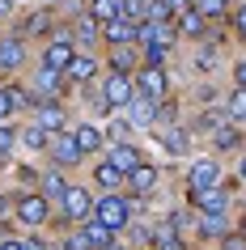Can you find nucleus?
Listing matches in <instances>:
<instances>
[{
  "instance_id": "nucleus-1",
  "label": "nucleus",
  "mask_w": 246,
  "mask_h": 250,
  "mask_svg": "<svg viewBox=\"0 0 246 250\" xmlns=\"http://www.w3.org/2000/svg\"><path fill=\"white\" fill-rule=\"evenodd\" d=\"M93 216H98L102 225H111V229H123L132 212H128V199H119V195H102L98 204H93Z\"/></svg>"
},
{
  "instance_id": "nucleus-2",
  "label": "nucleus",
  "mask_w": 246,
  "mask_h": 250,
  "mask_svg": "<svg viewBox=\"0 0 246 250\" xmlns=\"http://www.w3.org/2000/svg\"><path fill=\"white\" fill-rule=\"evenodd\" d=\"M47 153H51V161L55 166H77L81 161V148H77V140H72V132H55L51 140H47Z\"/></svg>"
},
{
  "instance_id": "nucleus-3",
  "label": "nucleus",
  "mask_w": 246,
  "mask_h": 250,
  "mask_svg": "<svg viewBox=\"0 0 246 250\" xmlns=\"http://www.w3.org/2000/svg\"><path fill=\"white\" fill-rule=\"evenodd\" d=\"M136 89H140L144 98L161 102V98H166V72H161L157 64H144L140 72H136Z\"/></svg>"
},
{
  "instance_id": "nucleus-4",
  "label": "nucleus",
  "mask_w": 246,
  "mask_h": 250,
  "mask_svg": "<svg viewBox=\"0 0 246 250\" xmlns=\"http://www.w3.org/2000/svg\"><path fill=\"white\" fill-rule=\"evenodd\" d=\"M60 199H64V216H68V221H85V216L93 212L89 191H81V187H68V191H64Z\"/></svg>"
},
{
  "instance_id": "nucleus-5",
  "label": "nucleus",
  "mask_w": 246,
  "mask_h": 250,
  "mask_svg": "<svg viewBox=\"0 0 246 250\" xmlns=\"http://www.w3.org/2000/svg\"><path fill=\"white\" fill-rule=\"evenodd\" d=\"M132 93H136V85L128 81V72H111V81H106V89H102L106 106H128Z\"/></svg>"
},
{
  "instance_id": "nucleus-6",
  "label": "nucleus",
  "mask_w": 246,
  "mask_h": 250,
  "mask_svg": "<svg viewBox=\"0 0 246 250\" xmlns=\"http://www.w3.org/2000/svg\"><path fill=\"white\" fill-rule=\"evenodd\" d=\"M102 34H106V42H111V47H123V42H136V21L119 13V17H111V21L102 26Z\"/></svg>"
},
{
  "instance_id": "nucleus-7",
  "label": "nucleus",
  "mask_w": 246,
  "mask_h": 250,
  "mask_svg": "<svg viewBox=\"0 0 246 250\" xmlns=\"http://www.w3.org/2000/svg\"><path fill=\"white\" fill-rule=\"evenodd\" d=\"M191 204L200 212H225V204H229V195H225V187H204V191H191Z\"/></svg>"
},
{
  "instance_id": "nucleus-8",
  "label": "nucleus",
  "mask_w": 246,
  "mask_h": 250,
  "mask_svg": "<svg viewBox=\"0 0 246 250\" xmlns=\"http://www.w3.org/2000/svg\"><path fill=\"white\" fill-rule=\"evenodd\" d=\"M34 123H39L43 132H64V127H68L64 110H60L55 102H39V106H34Z\"/></svg>"
},
{
  "instance_id": "nucleus-9",
  "label": "nucleus",
  "mask_w": 246,
  "mask_h": 250,
  "mask_svg": "<svg viewBox=\"0 0 246 250\" xmlns=\"http://www.w3.org/2000/svg\"><path fill=\"white\" fill-rule=\"evenodd\" d=\"M17 216L26 225H43L47 221V195H22L17 199Z\"/></svg>"
},
{
  "instance_id": "nucleus-10",
  "label": "nucleus",
  "mask_w": 246,
  "mask_h": 250,
  "mask_svg": "<svg viewBox=\"0 0 246 250\" xmlns=\"http://www.w3.org/2000/svg\"><path fill=\"white\" fill-rule=\"evenodd\" d=\"M128 115H132L128 127H149V123H153V98H144V93L136 89L132 102H128Z\"/></svg>"
},
{
  "instance_id": "nucleus-11",
  "label": "nucleus",
  "mask_w": 246,
  "mask_h": 250,
  "mask_svg": "<svg viewBox=\"0 0 246 250\" xmlns=\"http://www.w3.org/2000/svg\"><path fill=\"white\" fill-rule=\"evenodd\" d=\"M106 161H111V166H115V170L119 174H123V178H128V174L132 170H136V166H140V153H136V148H132V145H115V148H111V157H106Z\"/></svg>"
},
{
  "instance_id": "nucleus-12",
  "label": "nucleus",
  "mask_w": 246,
  "mask_h": 250,
  "mask_svg": "<svg viewBox=\"0 0 246 250\" xmlns=\"http://www.w3.org/2000/svg\"><path fill=\"white\" fill-rule=\"evenodd\" d=\"M72 64V42H51L47 55H43V68H55V72H68Z\"/></svg>"
},
{
  "instance_id": "nucleus-13",
  "label": "nucleus",
  "mask_w": 246,
  "mask_h": 250,
  "mask_svg": "<svg viewBox=\"0 0 246 250\" xmlns=\"http://www.w3.org/2000/svg\"><path fill=\"white\" fill-rule=\"evenodd\" d=\"M64 77H68V72H55V68H39V72H34V89H39L43 98H55V93H60V85H64Z\"/></svg>"
},
{
  "instance_id": "nucleus-14",
  "label": "nucleus",
  "mask_w": 246,
  "mask_h": 250,
  "mask_svg": "<svg viewBox=\"0 0 246 250\" xmlns=\"http://www.w3.org/2000/svg\"><path fill=\"white\" fill-rule=\"evenodd\" d=\"M128 183H132V191H136V195H149V191L157 187V170L149 166V161H140V166L128 174Z\"/></svg>"
},
{
  "instance_id": "nucleus-15",
  "label": "nucleus",
  "mask_w": 246,
  "mask_h": 250,
  "mask_svg": "<svg viewBox=\"0 0 246 250\" xmlns=\"http://www.w3.org/2000/svg\"><path fill=\"white\" fill-rule=\"evenodd\" d=\"M72 140H77L81 153H93V148H102V132H98L93 123H81V127H72Z\"/></svg>"
},
{
  "instance_id": "nucleus-16",
  "label": "nucleus",
  "mask_w": 246,
  "mask_h": 250,
  "mask_svg": "<svg viewBox=\"0 0 246 250\" xmlns=\"http://www.w3.org/2000/svg\"><path fill=\"white\" fill-rule=\"evenodd\" d=\"M212 183H217V161H195L191 166V191H204Z\"/></svg>"
},
{
  "instance_id": "nucleus-17",
  "label": "nucleus",
  "mask_w": 246,
  "mask_h": 250,
  "mask_svg": "<svg viewBox=\"0 0 246 250\" xmlns=\"http://www.w3.org/2000/svg\"><path fill=\"white\" fill-rule=\"evenodd\" d=\"M85 237H89V250H102L106 242L115 237V229H111V225H102V221H98V216H93V221L85 225Z\"/></svg>"
},
{
  "instance_id": "nucleus-18",
  "label": "nucleus",
  "mask_w": 246,
  "mask_h": 250,
  "mask_svg": "<svg viewBox=\"0 0 246 250\" xmlns=\"http://www.w3.org/2000/svg\"><path fill=\"white\" fill-rule=\"evenodd\" d=\"M22 60H26V51H22V42H17V39L0 42V68H17Z\"/></svg>"
},
{
  "instance_id": "nucleus-19",
  "label": "nucleus",
  "mask_w": 246,
  "mask_h": 250,
  "mask_svg": "<svg viewBox=\"0 0 246 250\" xmlns=\"http://www.w3.org/2000/svg\"><path fill=\"white\" fill-rule=\"evenodd\" d=\"M93 72H98L93 55H72V64H68V77H72V81H89Z\"/></svg>"
},
{
  "instance_id": "nucleus-20",
  "label": "nucleus",
  "mask_w": 246,
  "mask_h": 250,
  "mask_svg": "<svg viewBox=\"0 0 246 250\" xmlns=\"http://www.w3.org/2000/svg\"><path fill=\"white\" fill-rule=\"evenodd\" d=\"M157 140H161L170 153H182V148H187V136H182L179 127H157Z\"/></svg>"
},
{
  "instance_id": "nucleus-21",
  "label": "nucleus",
  "mask_w": 246,
  "mask_h": 250,
  "mask_svg": "<svg viewBox=\"0 0 246 250\" xmlns=\"http://www.w3.org/2000/svg\"><path fill=\"white\" fill-rule=\"evenodd\" d=\"M200 233L204 237H221L225 233V216H221V212H204V216H200Z\"/></svg>"
},
{
  "instance_id": "nucleus-22",
  "label": "nucleus",
  "mask_w": 246,
  "mask_h": 250,
  "mask_svg": "<svg viewBox=\"0 0 246 250\" xmlns=\"http://www.w3.org/2000/svg\"><path fill=\"white\" fill-rule=\"evenodd\" d=\"M89 13H93V21H111V17H119V0H93L89 4Z\"/></svg>"
},
{
  "instance_id": "nucleus-23",
  "label": "nucleus",
  "mask_w": 246,
  "mask_h": 250,
  "mask_svg": "<svg viewBox=\"0 0 246 250\" xmlns=\"http://www.w3.org/2000/svg\"><path fill=\"white\" fill-rule=\"evenodd\" d=\"M26 102H30V98H26L22 89H0V119L9 115L13 106H26Z\"/></svg>"
},
{
  "instance_id": "nucleus-24",
  "label": "nucleus",
  "mask_w": 246,
  "mask_h": 250,
  "mask_svg": "<svg viewBox=\"0 0 246 250\" xmlns=\"http://www.w3.org/2000/svg\"><path fill=\"white\" fill-rule=\"evenodd\" d=\"M179 30L182 34H204V17L195 13L191 4H187V9H182V21H179Z\"/></svg>"
},
{
  "instance_id": "nucleus-25",
  "label": "nucleus",
  "mask_w": 246,
  "mask_h": 250,
  "mask_svg": "<svg viewBox=\"0 0 246 250\" xmlns=\"http://www.w3.org/2000/svg\"><path fill=\"white\" fill-rule=\"evenodd\" d=\"M111 64H115V72H132V64H136V55H132V47L123 42V47H115V55H111Z\"/></svg>"
},
{
  "instance_id": "nucleus-26",
  "label": "nucleus",
  "mask_w": 246,
  "mask_h": 250,
  "mask_svg": "<svg viewBox=\"0 0 246 250\" xmlns=\"http://www.w3.org/2000/svg\"><path fill=\"white\" fill-rule=\"evenodd\" d=\"M225 110H229V119H246V89H242V85H238V93H229Z\"/></svg>"
},
{
  "instance_id": "nucleus-27",
  "label": "nucleus",
  "mask_w": 246,
  "mask_h": 250,
  "mask_svg": "<svg viewBox=\"0 0 246 250\" xmlns=\"http://www.w3.org/2000/svg\"><path fill=\"white\" fill-rule=\"evenodd\" d=\"M191 9L200 17H221L225 13V0H191Z\"/></svg>"
},
{
  "instance_id": "nucleus-28",
  "label": "nucleus",
  "mask_w": 246,
  "mask_h": 250,
  "mask_svg": "<svg viewBox=\"0 0 246 250\" xmlns=\"http://www.w3.org/2000/svg\"><path fill=\"white\" fill-rule=\"evenodd\" d=\"M93 178H98V187H115L119 178H123V174H119L115 166H111V161H102V166H98V170H93Z\"/></svg>"
},
{
  "instance_id": "nucleus-29",
  "label": "nucleus",
  "mask_w": 246,
  "mask_h": 250,
  "mask_svg": "<svg viewBox=\"0 0 246 250\" xmlns=\"http://www.w3.org/2000/svg\"><path fill=\"white\" fill-rule=\"evenodd\" d=\"M72 39H77V42H93V39H98V26H93V17H81L77 30H72Z\"/></svg>"
},
{
  "instance_id": "nucleus-30",
  "label": "nucleus",
  "mask_w": 246,
  "mask_h": 250,
  "mask_svg": "<svg viewBox=\"0 0 246 250\" xmlns=\"http://www.w3.org/2000/svg\"><path fill=\"white\" fill-rule=\"evenodd\" d=\"M144 9H149L144 0H119V13H123V17H132V21H140V17H144Z\"/></svg>"
},
{
  "instance_id": "nucleus-31",
  "label": "nucleus",
  "mask_w": 246,
  "mask_h": 250,
  "mask_svg": "<svg viewBox=\"0 0 246 250\" xmlns=\"http://www.w3.org/2000/svg\"><path fill=\"white\" fill-rule=\"evenodd\" d=\"M217 145H221V148H233V145H238V127L221 123V127H217Z\"/></svg>"
},
{
  "instance_id": "nucleus-32",
  "label": "nucleus",
  "mask_w": 246,
  "mask_h": 250,
  "mask_svg": "<svg viewBox=\"0 0 246 250\" xmlns=\"http://www.w3.org/2000/svg\"><path fill=\"white\" fill-rule=\"evenodd\" d=\"M47 136H51V132H43L39 123H34V127L26 132V145H30V148H47Z\"/></svg>"
},
{
  "instance_id": "nucleus-33",
  "label": "nucleus",
  "mask_w": 246,
  "mask_h": 250,
  "mask_svg": "<svg viewBox=\"0 0 246 250\" xmlns=\"http://www.w3.org/2000/svg\"><path fill=\"white\" fill-rule=\"evenodd\" d=\"M43 191H47V195H64L68 187H64V178H60V174H47V178H43Z\"/></svg>"
},
{
  "instance_id": "nucleus-34",
  "label": "nucleus",
  "mask_w": 246,
  "mask_h": 250,
  "mask_svg": "<svg viewBox=\"0 0 246 250\" xmlns=\"http://www.w3.org/2000/svg\"><path fill=\"white\" fill-rule=\"evenodd\" d=\"M68 250H89V237H85V229H72V233H68Z\"/></svg>"
},
{
  "instance_id": "nucleus-35",
  "label": "nucleus",
  "mask_w": 246,
  "mask_h": 250,
  "mask_svg": "<svg viewBox=\"0 0 246 250\" xmlns=\"http://www.w3.org/2000/svg\"><path fill=\"white\" fill-rule=\"evenodd\" d=\"M144 60H149V64H166V47H144Z\"/></svg>"
},
{
  "instance_id": "nucleus-36",
  "label": "nucleus",
  "mask_w": 246,
  "mask_h": 250,
  "mask_svg": "<svg viewBox=\"0 0 246 250\" xmlns=\"http://www.w3.org/2000/svg\"><path fill=\"white\" fill-rule=\"evenodd\" d=\"M22 30H34V34H39V30H47V13H34V17H26V26Z\"/></svg>"
},
{
  "instance_id": "nucleus-37",
  "label": "nucleus",
  "mask_w": 246,
  "mask_h": 250,
  "mask_svg": "<svg viewBox=\"0 0 246 250\" xmlns=\"http://www.w3.org/2000/svg\"><path fill=\"white\" fill-rule=\"evenodd\" d=\"M221 250H246V233H229Z\"/></svg>"
},
{
  "instance_id": "nucleus-38",
  "label": "nucleus",
  "mask_w": 246,
  "mask_h": 250,
  "mask_svg": "<svg viewBox=\"0 0 246 250\" xmlns=\"http://www.w3.org/2000/svg\"><path fill=\"white\" fill-rule=\"evenodd\" d=\"M4 148H13V127L0 123V153H4Z\"/></svg>"
},
{
  "instance_id": "nucleus-39",
  "label": "nucleus",
  "mask_w": 246,
  "mask_h": 250,
  "mask_svg": "<svg viewBox=\"0 0 246 250\" xmlns=\"http://www.w3.org/2000/svg\"><path fill=\"white\" fill-rule=\"evenodd\" d=\"M233 26H238V34H242V39H246V4H242V9H238V13H233Z\"/></svg>"
},
{
  "instance_id": "nucleus-40",
  "label": "nucleus",
  "mask_w": 246,
  "mask_h": 250,
  "mask_svg": "<svg viewBox=\"0 0 246 250\" xmlns=\"http://www.w3.org/2000/svg\"><path fill=\"white\" fill-rule=\"evenodd\" d=\"M233 81H238V85L246 89V60H238V68H233Z\"/></svg>"
},
{
  "instance_id": "nucleus-41",
  "label": "nucleus",
  "mask_w": 246,
  "mask_h": 250,
  "mask_svg": "<svg viewBox=\"0 0 246 250\" xmlns=\"http://www.w3.org/2000/svg\"><path fill=\"white\" fill-rule=\"evenodd\" d=\"M157 250H187V246H182L179 237H170V242H161V246H157Z\"/></svg>"
},
{
  "instance_id": "nucleus-42",
  "label": "nucleus",
  "mask_w": 246,
  "mask_h": 250,
  "mask_svg": "<svg viewBox=\"0 0 246 250\" xmlns=\"http://www.w3.org/2000/svg\"><path fill=\"white\" fill-rule=\"evenodd\" d=\"M0 250H26V242H0Z\"/></svg>"
},
{
  "instance_id": "nucleus-43",
  "label": "nucleus",
  "mask_w": 246,
  "mask_h": 250,
  "mask_svg": "<svg viewBox=\"0 0 246 250\" xmlns=\"http://www.w3.org/2000/svg\"><path fill=\"white\" fill-rule=\"evenodd\" d=\"M187 4H191V0H170V9H174V13H179V9H187Z\"/></svg>"
},
{
  "instance_id": "nucleus-44",
  "label": "nucleus",
  "mask_w": 246,
  "mask_h": 250,
  "mask_svg": "<svg viewBox=\"0 0 246 250\" xmlns=\"http://www.w3.org/2000/svg\"><path fill=\"white\" fill-rule=\"evenodd\" d=\"M26 250H47V246H39V242H26Z\"/></svg>"
},
{
  "instance_id": "nucleus-45",
  "label": "nucleus",
  "mask_w": 246,
  "mask_h": 250,
  "mask_svg": "<svg viewBox=\"0 0 246 250\" xmlns=\"http://www.w3.org/2000/svg\"><path fill=\"white\" fill-rule=\"evenodd\" d=\"M4 13H9V0H0V17H4Z\"/></svg>"
},
{
  "instance_id": "nucleus-46",
  "label": "nucleus",
  "mask_w": 246,
  "mask_h": 250,
  "mask_svg": "<svg viewBox=\"0 0 246 250\" xmlns=\"http://www.w3.org/2000/svg\"><path fill=\"white\" fill-rule=\"evenodd\" d=\"M102 250H123V246H115V242H106V246H102Z\"/></svg>"
},
{
  "instance_id": "nucleus-47",
  "label": "nucleus",
  "mask_w": 246,
  "mask_h": 250,
  "mask_svg": "<svg viewBox=\"0 0 246 250\" xmlns=\"http://www.w3.org/2000/svg\"><path fill=\"white\" fill-rule=\"evenodd\" d=\"M0 216H4V195H0Z\"/></svg>"
},
{
  "instance_id": "nucleus-48",
  "label": "nucleus",
  "mask_w": 246,
  "mask_h": 250,
  "mask_svg": "<svg viewBox=\"0 0 246 250\" xmlns=\"http://www.w3.org/2000/svg\"><path fill=\"white\" fill-rule=\"evenodd\" d=\"M242 233H246V216H242Z\"/></svg>"
},
{
  "instance_id": "nucleus-49",
  "label": "nucleus",
  "mask_w": 246,
  "mask_h": 250,
  "mask_svg": "<svg viewBox=\"0 0 246 250\" xmlns=\"http://www.w3.org/2000/svg\"><path fill=\"white\" fill-rule=\"evenodd\" d=\"M242 178H246V161H242Z\"/></svg>"
}]
</instances>
